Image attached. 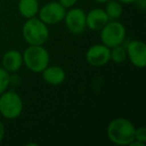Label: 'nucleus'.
I'll list each match as a JSON object with an SVG mask.
<instances>
[{
	"instance_id": "obj_7",
	"label": "nucleus",
	"mask_w": 146,
	"mask_h": 146,
	"mask_svg": "<svg viewBox=\"0 0 146 146\" xmlns=\"http://www.w3.org/2000/svg\"><path fill=\"white\" fill-rule=\"evenodd\" d=\"M63 20L67 29L72 34L79 35L86 29V13L81 8H72L65 13Z\"/></svg>"
},
{
	"instance_id": "obj_20",
	"label": "nucleus",
	"mask_w": 146,
	"mask_h": 146,
	"mask_svg": "<svg viewBox=\"0 0 146 146\" xmlns=\"http://www.w3.org/2000/svg\"><path fill=\"white\" fill-rule=\"evenodd\" d=\"M130 146H145V143H142V142H139L137 140H133L132 142H130L129 144Z\"/></svg>"
},
{
	"instance_id": "obj_12",
	"label": "nucleus",
	"mask_w": 146,
	"mask_h": 146,
	"mask_svg": "<svg viewBox=\"0 0 146 146\" xmlns=\"http://www.w3.org/2000/svg\"><path fill=\"white\" fill-rule=\"evenodd\" d=\"M42 77L47 84H50L53 86L60 85L64 82L66 78V73L64 69L60 66H47L42 71Z\"/></svg>"
},
{
	"instance_id": "obj_1",
	"label": "nucleus",
	"mask_w": 146,
	"mask_h": 146,
	"mask_svg": "<svg viewBox=\"0 0 146 146\" xmlns=\"http://www.w3.org/2000/svg\"><path fill=\"white\" fill-rule=\"evenodd\" d=\"M135 126L130 120L118 117L111 120L107 126V136L116 145H129L134 140Z\"/></svg>"
},
{
	"instance_id": "obj_4",
	"label": "nucleus",
	"mask_w": 146,
	"mask_h": 146,
	"mask_svg": "<svg viewBox=\"0 0 146 146\" xmlns=\"http://www.w3.org/2000/svg\"><path fill=\"white\" fill-rule=\"evenodd\" d=\"M23 102L20 95L9 90L0 94V114L6 119H16L21 115Z\"/></svg>"
},
{
	"instance_id": "obj_6",
	"label": "nucleus",
	"mask_w": 146,
	"mask_h": 146,
	"mask_svg": "<svg viewBox=\"0 0 146 146\" xmlns=\"http://www.w3.org/2000/svg\"><path fill=\"white\" fill-rule=\"evenodd\" d=\"M65 13L66 8L56 1L47 3L38 10L39 19L46 25H53L61 22L64 19Z\"/></svg>"
},
{
	"instance_id": "obj_16",
	"label": "nucleus",
	"mask_w": 146,
	"mask_h": 146,
	"mask_svg": "<svg viewBox=\"0 0 146 146\" xmlns=\"http://www.w3.org/2000/svg\"><path fill=\"white\" fill-rule=\"evenodd\" d=\"M10 84V75L3 67H0V94L6 91Z\"/></svg>"
},
{
	"instance_id": "obj_15",
	"label": "nucleus",
	"mask_w": 146,
	"mask_h": 146,
	"mask_svg": "<svg viewBox=\"0 0 146 146\" xmlns=\"http://www.w3.org/2000/svg\"><path fill=\"white\" fill-rule=\"evenodd\" d=\"M127 58L126 49L121 45H118L113 48H110V60L114 61L115 63H122Z\"/></svg>"
},
{
	"instance_id": "obj_22",
	"label": "nucleus",
	"mask_w": 146,
	"mask_h": 146,
	"mask_svg": "<svg viewBox=\"0 0 146 146\" xmlns=\"http://www.w3.org/2000/svg\"><path fill=\"white\" fill-rule=\"evenodd\" d=\"M93 1H95V2H98V3H105V2H107L108 0H93Z\"/></svg>"
},
{
	"instance_id": "obj_17",
	"label": "nucleus",
	"mask_w": 146,
	"mask_h": 146,
	"mask_svg": "<svg viewBox=\"0 0 146 146\" xmlns=\"http://www.w3.org/2000/svg\"><path fill=\"white\" fill-rule=\"evenodd\" d=\"M134 140H137V141L142 142V143H146V128L144 126L135 128Z\"/></svg>"
},
{
	"instance_id": "obj_3",
	"label": "nucleus",
	"mask_w": 146,
	"mask_h": 146,
	"mask_svg": "<svg viewBox=\"0 0 146 146\" xmlns=\"http://www.w3.org/2000/svg\"><path fill=\"white\" fill-rule=\"evenodd\" d=\"M23 63L35 73H41L50 61V55L43 45H29L22 54Z\"/></svg>"
},
{
	"instance_id": "obj_13",
	"label": "nucleus",
	"mask_w": 146,
	"mask_h": 146,
	"mask_svg": "<svg viewBox=\"0 0 146 146\" xmlns=\"http://www.w3.org/2000/svg\"><path fill=\"white\" fill-rule=\"evenodd\" d=\"M39 2L38 0H19L18 11L24 18H32L38 13Z\"/></svg>"
},
{
	"instance_id": "obj_5",
	"label": "nucleus",
	"mask_w": 146,
	"mask_h": 146,
	"mask_svg": "<svg viewBox=\"0 0 146 146\" xmlns=\"http://www.w3.org/2000/svg\"><path fill=\"white\" fill-rule=\"evenodd\" d=\"M126 29L121 22L116 20L108 21L107 24L100 30V39L102 44L109 48L121 45L125 40Z\"/></svg>"
},
{
	"instance_id": "obj_21",
	"label": "nucleus",
	"mask_w": 146,
	"mask_h": 146,
	"mask_svg": "<svg viewBox=\"0 0 146 146\" xmlns=\"http://www.w3.org/2000/svg\"><path fill=\"white\" fill-rule=\"evenodd\" d=\"M122 4H130V3H135L136 0H117Z\"/></svg>"
},
{
	"instance_id": "obj_10",
	"label": "nucleus",
	"mask_w": 146,
	"mask_h": 146,
	"mask_svg": "<svg viewBox=\"0 0 146 146\" xmlns=\"http://www.w3.org/2000/svg\"><path fill=\"white\" fill-rule=\"evenodd\" d=\"M108 21L107 14L101 8H94L86 14V27L92 31H100Z\"/></svg>"
},
{
	"instance_id": "obj_9",
	"label": "nucleus",
	"mask_w": 146,
	"mask_h": 146,
	"mask_svg": "<svg viewBox=\"0 0 146 146\" xmlns=\"http://www.w3.org/2000/svg\"><path fill=\"white\" fill-rule=\"evenodd\" d=\"M127 58L137 68H144L146 65V45L141 40H132L126 48Z\"/></svg>"
},
{
	"instance_id": "obj_19",
	"label": "nucleus",
	"mask_w": 146,
	"mask_h": 146,
	"mask_svg": "<svg viewBox=\"0 0 146 146\" xmlns=\"http://www.w3.org/2000/svg\"><path fill=\"white\" fill-rule=\"evenodd\" d=\"M5 135V126L2 122L0 121V142L2 141Z\"/></svg>"
},
{
	"instance_id": "obj_2",
	"label": "nucleus",
	"mask_w": 146,
	"mask_h": 146,
	"mask_svg": "<svg viewBox=\"0 0 146 146\" xmlns=\"http://www.w3.org/2000/svg\"><path fill=\"white\" fill-rule=\"evenodd\" d=\"M22 36L29 45H43L49 38L48 26L39 18H28L23 24Z\"/></svg>"
},
{
	"instance_id": "obj_18",
	"label": "nucleus",
	"mask_w": 146,
	"mask_h": 146,
	"mask_svg": "<svg viewBox=\"0 0 146 146\" xmlns=\"http://www.w3.org/2000/svg\"><path fill=\"white\" fill-rule=\"evenodd\" d=\"M58 2L62 5L64 8H71L76 4L77 0H58Z\"/></svg>"
},
{
	"instance_id": "obj_14",
	"label": "nucleus",
	"mask_w": 146,
	"mask_h": 146,
	"mask_svg": "<svg viewBox=\"0 0 146 146\" xmlns=\"http://www.w3.org/2000/svg\"><path fill=\"white\" fill-rule=\"evenodd\" d=\"M106 3V6L104 11L107 14L109 20H117L121 17L123 13L122 4L117 0H108Z\"/></svg>"
},
{
	"instance_id": "obj_11",
	"label": "nucleus",
	"mask_w": 146,
	"mask_h": 146,
	"mask_svg": "<svg viewBox=\"0 0 146 146\" xmlns=\"http://www.w3.org/2000/svg\"><path fill=\"white\" fill-rule=\"evenodd\" d=\"M23 64L22 54L18 50H8L2 57V67L7 72H16Z\"/></svg>"
},
{
	"instance_id": "obj_8",
	"label": "nucleus",
	"mask_w": 146,
	"mask_h": 146,
	"mask_svg": "<svg viewBox=\"0 0 146 146\" xmlns=\"http://www.w3.org/2000/svg\"><path fill=\"white\" fill-rule=\"evenodd\" d=\"M86 61L93 67H101L110 61V48L104 44H95L88 48Z\"/></svg>"
}]
</instances>
